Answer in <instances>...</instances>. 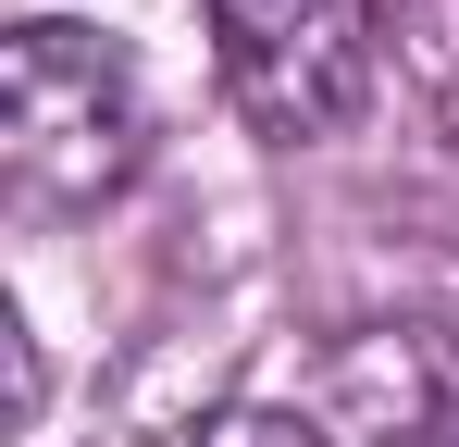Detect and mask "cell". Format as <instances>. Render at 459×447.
Here are the masks:
<instances>
[{"instance_id":"6da1fadb","label":"cell","mask_w":459,"mask_h":447,"mask_svg":"<svg viewBox=\"0 0 459 447\" xmlns=\"http://www.w3.org/2000/svg\"><path fill=\"white\" fill-rule=\"evenodd\" d=\"M0 162H13V187L38 212H87V199L137 187V162H150V87H137V63L100 25L25 13L0 38Z\"/></svg>"},{"instance_id":"7a4b0ae2","label":"cell","mask_w":459,"mask_h":447,"mask_svg":"<svg viewBox=\"0 0 459 447\" xmlns=\"http://www.w3.org/2000/svg\"><path fill=\"white\" fill-rule=\"evenodd\" d=\"M212 63L248 137L310 149L373 87V0H212Z\"/></svg>"},{"instance_id":"3957f363","label":"cell","mask_w":459,"mask_h":447,"mask_svg":"<svg viewBox=\"0 0 459 447\" xmlns=\"http://www.w3.org/2000/svg\"><path fill=\"white\" fill-rule=\"evenodd\" d=\"M310 410L335 447H459V348L435 323H360L323 348Z\"/></svg>"},{"instance_id":"277c9868","label":"cell","mask_w":459,"mask_h":447,"mask_svg":"<svg viewBox=\"0 0 459 447\" xmlns=\"http://www.w3.org/2000/svg\"><path fill=\"white\" fill-rule=\"evenodd\" d=\"M199 447H335V435H323V410H299V398H236V410L199 423Z\"/></svg>"}]
</instances>
